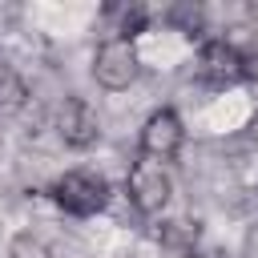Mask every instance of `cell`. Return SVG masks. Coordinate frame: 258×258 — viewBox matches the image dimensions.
<instances>
[{
	"mask_svg": "<svg viewBox=\"0 0 258 258\" xmlns=\"http://www.w3.org/2000/svg\"><path fill=\"white\" fill-rule=\"evenodd\" d=\"M24 101H28V81H24L12 64H4V60H0V113L20 109Z\"/></svg>",
	"mask_w": 258,
	"mask_h": 258,
	"instance_id": "ba28073f",
	"label": "cell"
},
{
	"mask_svg": "<svg viewBox=\"0 0 258 258\" xmlns=\"http://www.w3.org/2000/svg\"><path fill=\"white\" fill-rule=\"evenodd\" d=\"M177 258H202V254H198V250H189V254H177Z\"/></svg>",
	"mask_w": 258,
	"mask_h": 258,
	"instance_id": "8fae6325",
	"label": "cell"
},
{
	"mask_svg": "<svg viewBox=\"0 0 258 258\" xmlns=\"http://www.w3.org/2000/svg\"><path fill=\"white\" fill-rule=\"evenodd\" d=\"M52 129L69 149H93L101 141V117L85 97H64L52 113Z\"/></svg>",
	"mask_w": 258,
	"mask_h": 258,
	"instance_id": "5b68a950",
	"label": "cell"
},
{
	"mask_svg": "<svg viewBox=\"0 0 258 258\" xmlns=\"http://www.w3.org/2000/svg\"><path fill=\"white\" fill-rule=\"evenodd\" d=\"M250 73V60L238 52V44H230L226 36H210L198 48V77L210 85H238Z\"/></svg>",
	"mask_w": 258,
	"mask_h": 258,
	"instance_id": "8992f818",
	"label": "cell"
},
{
	"mask_svg": "<svg viewBox=\"0 0 258 258\" xmlns=\"http://www.w3.org/2000/svg\"><path fill=\"white\" fill-rule=\"evenodd\" d=\"M48 198L73 218H93L109 206V181L93 169H69L48 185Z\"/></svg>",
	"mask_w": 258,
	"mask_h": 258,
	"instance_id": "3957f363",
	"label": "cell"
},
{
	"mask_svg": "<svg viewBox=\"0 0 258 258\" xmlns=\"http://www.w3.org/2000/svg\"><path fill=\"white\" fill-rule=\"evenodd\" d=\"M198 222H189V218H161V226H157V238H161V246H169V250H177V254H189L194 250V242H198Z\"/></svg>",
	"mask_w": 258,
	"mask_h": 258,
	"instance_id": "52a82bcc",
	"label": "cell"
},
{
	"mask_svg": "<svg viewBox=\"0 0 258 258\" xmlns=\"http://www.w3.org/2000/svg\"><path fill=\"white\" fill-rule=\"evenodd\" d=\"M137 145H141V157L169 165V161L181 153V145H185V121L177 117V109H169V105L153 109V113L141 121Z\"/></svg>",
	"mask_w": 258,
	"mask_h": 258,
	"instance_id": "277c9868",
	"label": "cell"
},
{
	"mask_svg": "<svg viewBox=\"0 0 258 258\" xmlns=\"http://www.w3.org/2000/svg\"><path fill=\"white\" fill-rule=\"evenodd\" d=\"M169 20H173V24H185V32L194 36V32L202 28V8H173Z\"/></svg>",
	"mask_w": 258,
	"mask_h": 258,
	"instance_id": "30bf717a",
	"label": "cell"
},
{
	"mask_svg": "<svg viewBox=\"0 0 258 258\" xmlns=\"http://www.w3.org/2000/svg\"><path fill=\"white\" fill-rule=\"evenodd\" d=\"M4 258H52V246H48L40 234L20 230V234L8 242V254H4Z\"/></svg>",
	"mask_w": 258,
	"mask_h": 258,
	"instance_id": "9c48e42d",
	"label": "cell"
},
{
	"mask_svg": "<svg viewBox=\"0 0 258 258\" xmlns=\"http://www.w3.org/2000/svg\"><path fill=\"white\" fill-rule=\"evenodd\" d=\"M125 194H129V206H133L141 218H157V214H165V206H169V198H173L169 165L149 161V157L137 153V161H133L129 173H125Z\"/></svg>",
	"mask_w": 258,
	"mask_h": 258,
	"instance_id": "7a4b0ae2",
	"label": "cell"
},
{
	"mask_svg": "<svg viewBox=\"0 0 258 258\" xmlns=\"http://www.w3.org/2000/svg\"><path fill=\"white\" fill-rule=\"evenodd\" d=\"M93 81L101 85V89H109V93H121V89H129V85H137V77H141V52H137V44L129 40V36H121V32H113V36H105L97 48H93Z\"/></svg>",
	"mask_w": 258,
	"mask_h": 258,
	"instance_id": "6da1fadb",
	"label": "cell"
}]
</instances>
